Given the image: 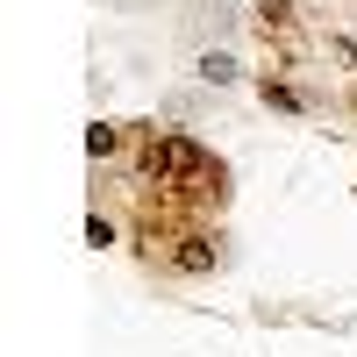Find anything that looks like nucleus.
I'll return each instance as SVG.
<instances>
[{
	"instance_id": "1",
	"label": "nucleus",
	"mask_w": 357,
	"mask_h": 357,
	"mask_svg": "<svg viewBox=\"0 0 357 357\" xmlns=\"http://www.w3.org/2000/svg\"><path fill=\"white\" fill-rule=\"evenodd\" d=\"M215 264H222V236H215V229H186V236H178V243L151 264V272H172V279H207Z\"/></svg>"
},
{
	"instance_id": "2",
	"label": "nucleus",
	"mask_w": 357,
	"mask_h": 357,
	"mask_svg": "<svg viewBox=\"0 0 357 357\" xmlns=\"http://www.w3.org/2000/svg\"><path fill=\"white\" fill-rule=\"evenodd\" d=\"M257 100L279 107V114H329V100H321V93H307L301 79H286V72H272V65L257 72Z\"/></svg>"
},
{
	"instance_id": "3",
	"label": "nucleus",
	"mask_w": 357,
	"mask_h": 357,
	"mask_svg": "<svg viewBox=\"0 0 357 357\" xmlns=\"http://www.w3.org/2000/svg\"><path fill=\"white\" fill-rule=\"evenodd\" d=\"M114 236H122V229H114V215H100V207H93V222H86V243H93V250H114Z\"/></svg>"
},
{
	"instance_id": "4",
	"label": "nucleus",
	"mask_w": 357,
	"mask_h": 357,
	"mask_svg": "<svg viewBox=\"0 0 357 357\" xmlns=\"http://www.w3.org/2000/svg\"><path fill=\"white\" fill-rule=\"evenodd\" d=\"M200 79H207V86H229V79H236V65H229L222 50H207V57H200Z\"/></svg>"
}]
</instances>
